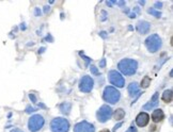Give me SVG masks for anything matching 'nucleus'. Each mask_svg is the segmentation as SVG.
<instances>
[{"mask_svg":"<svg viewBox=\"0 0 173 132\" xmlns=\"http://www.w3.org/2000/svg\"><path fill=\"white\" fill-rule=\"evenodd\" d=\"M118 68L125 76H133L137 72L138 63L136 60H133V59H123L119 62Z\"/></svg>","mask_w":173,"mask_h":132,"instance_id":"nucleus-1","label":"nucleus"},{"mask_svg":"<svg viewBox=\"0 0 173 132\" xmlns=\"http://www.w3.org/2000/svg\"><path fill=\"white\" fill-rule=\"evenodd\" d=\"M121 93L113 86H106L103 93V99L110 104H114L120 100Z\"/></svg>","mask_w":173,"mask_h":132,"instance_id":"nucleus-2","label":"nucleus"},{"mask_svg":"<svg viewBox=\"0 0 173 132\" xmlns=\"http://www.w3.org/2000/svg\"><path fill=\"white\" fill-rule=\"evenodd\" d=\"M50 129L53 132H67L70 130V123L66 118L57 117L51 120Z\"/></svg>","mask_w":173,"mask_h":132,"instance_id":"nucleus-3","label":"nucleus"},{"mask_svg":"<svg viewBox=\"0 0 173 132\" xmlns=\"http://www.w3.org/2000/svg\"><path fill=\"white\" fill-rule=\"evenodd\" d=\"M144 44L147 50L150 52H152V53H154V52L158 51L160 49V47H161V39H160L158 34H152L145 39Z\"/></svg>","mask_w":173,"mask_h":132,"instance_id":"nucleus-4","label":"nucleus"},{"mask_svg":"<svg viewBox=\"0 0 173 132\" xmlns=\"http://www.w3.org/2000/svg\"><path fill=\"white\" fill-rule=\"evenodd\" d=\"M45 120L43 118V116L40 114L33 115L29 118L28 121V128L31 132H37L39 130L42 129V127L44 126Z\"/></svg>","mask_w":173,"mask_h":132,"instance_id":"nucleus-5","label":"nucleus"},{"mask_svg":"<svg viewBox=\"0 0 173 132\" xmlns=\"http://www.w3.org/2000/svg\"><path fill=\"white\" fill-rule=\"evenodd\" d=\"M96 116L99 123H106V121L111 118L112 109L109 106H107V104H104V106H102L99 109V111L96 113Z\"/></svg>","mask_w":173,"mask_h":132,"instance_id":"nucleus-6","label":"nucleus"},{"mask_svg":"<svg viewBox=\"0 0 173 132\" xmlns=\"http://www.w3.org/2000/svg\"><path fill=\"white\" fill-rule=\"evenodd\" d=\"M94 86V81L90 76H83L79 82V90L82 93H90Z\"/></svg>","mask_w":173,"mask_h":132,"instance_id":"nucleus-7","label":"nucleus"},{"mask_svg":"<svg viewBox=\"0 0 173 132\" xmlns=\"http://www.w3.org/2000/svg\"><path fill=\"white\" fill-rule=\"evenodd\" d=\"M109 81L111 84H113L116 87H123L125 84V80L123 78V76L116 70H110L109 72Z\"/></svg>","mask_w":173,"mask_h":132,"instance_id":"nucleus-8","label":"nucleus"},{"mask_svg":"<svg viewBox=\"0 0 173 132\" xmlns=\"http://www.w3.org/2000/svg\"><path fill=\"white\" fill-rule=\"evenodd\" d=\"M74 132H95V127L88 121H80L74 126Z\"/></svg>","mask_w":173,"mask_h":132,"instance_id":"nucleus-9","label":"nucleus"},{"mask_svg":"<svg viewBox=\"0 0 173 132\" xmlns=\"http://www.w3.org/2000/svg\"><path fill=\"white\" fill-rule=\"evenodd\" d=\"M150 121V115L145 112H141L137 115L136 124L138 127H145Z\"/></svg>","mask_w":173,"mask_h":132,"instance_id":"nucleus-10","label":"nucleus"},{"mask_svg":"<svg viewBox=\"0 0 173 132\" xmlns=\"http://www.w3.org/2000/svg\"><path fill=\"white\" fill-rule=\"evenodd\" d=\"M150 28H151V24L149 22H145V20H140V22H137L136 29L140 34H145V33H149Z\"/></svg>","mask_w":173,"mask_h":132,"instance_id":"nucleus-11","label":"nucleus"},{"mask_svg":"<svg viewBox=\"0 0 173 132\" xmlns=\"http://www.w3.org/2000/svg\"><path fill=\"white\" fill-rule=\"evenodd\" d=\"M157 104H158V93H155L153 95V97H152V99L147 104H144L142 109L143 110H151V109L155 108Z\"/></svg>","mask_w":173,"mask_h":132,"instance_id":"nucleus-12","label":"nucleus"},{"mask_svg":"<svg viewBox=\"0 0 173 132\" xmlns=\"http://www.w3.org/2000/svg\"><path fill=\"white\" fill-rule=\"evenodd\" d=\"M164 118V112H162V110L156 109V110L153 111V113H152V120H153L154 123H159V121H161Z\"/></svg>","mask_w":173,"mask_h":132,"instance_id":"nucleus-13","label":"nucleus"},{"mask_svg":"<svg viewBox=\"0 0 173 132\" xmlns=\"http://www.w3.org/2000/svg\"><path fill=\"white\" fill-rule=\"evenodd\" d=\"M128 93L130 97H136L139 94V85L137 82H132L128 85Z\"/></svg>","mask_w":173,"mask_h":132,"instance_id":"nucleus-14","label":"nucleus"},{"mask_svg":"<svg viewBox=\"0 0 173 132\" xmlns=\"http://www.w3.org/2000/svg\"><path fill=\"white\" fill-rule=\"evenodd\" d=\"M161 99L164 100V102H167V103H169V102L172 101V99H173L172 91H171V90H166V91L162 93Z\"/></svg>","mask_w":173,"mask_h":132,"instance_id":"nucleus-15","label":"nucleus"},{"mask_svg":"<svg viewBox=\"0 0 173 132\" xmlns=\"http://www.w3.org/2000/svg\"><path fill=\"white\" fill-rule=\"evenodd\" d=\"M71 109H72V104H71L70 102H63V103H61V106H60V110H61V112L65 115L70 114Z\"/></svg>","mask_w":173,"mask_h":132,"instance_id":"nucleus-16","label":"nucleus"},{"mask_svg":"<svg viewBox=\"0 0 173 132\" xmlns=\"http://www.w3.org/2000/svg\"><path fill=\"white\" fill-rule=\"evenodd\" d=\"M125 116V111L123 109H116L114 111V114H113V117L116 120H122Z\"/></svg>","mask_w":173,"mask_h":132,"instance_id":"nucleus-17","label":"nucleus"},{"mask_svg":"<svg viewBox=\"0 0 173 132\" xmlns=\"http://www.w3.org/2000/svg\"><path fill=\"white\" fill-rule=\"evenodd\" d=\"M151 84V79H150L149 76H145L144 78L142 79V81H141V87H143V89H147V87H149V85Z\"/></svg>","mask_w":173,"mask_h":132,"instance_id":"nucleus-18","label":"nucleus"},{"mask_svg":"<svg viewBox=\"0 0 173 132\" xmlns=\"http://www.w3.org/2000/svg\"><path fill=\"white\" fill-rule=\"evenodd\" d=\"M149 13L151 14V15H153V16H155V17H157V18H159L160 16H161V13H160L159 11H156L154 8H151V9H149Z\"/></svg>","mask_w":173,"mask_h":132,"instance_id":"nucleus-19","label":"nucleus"},{"mask_svg":"<svg viewBox=\"0 0 173 132\" xmlns=\"http://www.w3.org/2000/svg\"><path fill=\"white\" fill-rule=\"evenodd\" d=\"M91 73H92L94 76H99V72L97 70V68L95 67V66H93V65H91Z\"/></svg>","mask_w":173,"mask_h":132,"instance_id":"nucleus-20","label":"nucleus"},{"mask_svg":"<svg viewBox=\"0 0 173 132\" xmlns=\"http://www.w3.org/2000/svg\"><path fill=\"white\" fill-rule=\"evenodd\" d=\"M79 54H80V56H82V58L85 59V62H87V65H88V64H89V62H90V61H91V59H90V58H88V56H85V54H83V52H79Z\"/></svg>","mask_w":173,"mask_h":132,"instance_id":"nucleus-21","label":"nucleus"},{"mask_svg":"<svg viewBox=\"0 0 173 132\" xmlns=\"http://www.w3.org/2000/svg\"><path fill=\"white\" fill-rule=\"evenodd\" d=\"M138 130H137V128L135 127V126H130L129 127V129L127 130V131H125V132H137Z\"/></svg>","mask_w":173,"mask_h":132,"instance_id":"nucleus-22","label":"nucleus"},{"mask_svg":"<svg viewBox=\"0 0 173 132\" xmlns=\"http://www.w3.org/2000/svg\"><path fill=\"white\" fill-rule=\"evenodd\" d=\"M106 66V59H102V61L99 62V67H105Z\"/></svg>","mask_w":173,"mask_h":132,"instance_id":"nucleus-23","label":"nucleus"},{"mask_svg":"<svg viewBox=\"0 0 173 132\" xmlns=\"http://www.w3.org/2000/svg\"><path fill=\"white\" fill-rule=\"evenodd\" d=\"M29 97H30V99H32L33 102H36V98H35V96L33 95V94H30V95H29Z\"/></svg>","mask_w":173,"mask_h":132,"instance_id":"nucleus-24","label":"nucleus"},{"mask_svg":"<svg viewBox=\"0 0 173 132\" xmlns=\"http://www.w3.org/2000/svg\"><path fill=\"white\" fill-rule=\"evenodd\" d=\"M122 124H123V123H119L118 125H116V127L113 128V132H114V131H116V129H119V128H120L121 126H122Z\"/></svg>","mask_w":173,"mask_h":132,"instance_id":"nucleus-25","label":"nucleus"},{"mask_svg":"<svg viewBox=\"0 0 173 132\" xmlns=\"http://www.w3.org/2000/svg\"><path fill=\"white\" fill-rule=\"evenodd\" d=\"M162 5L161 2H156L155 3V9H160V7Z\"/></svg>","mask_w":173,"mask_h":132,"instance_id":"nucleus-26","label":"nucleus"},{"mask_svg":"<svg viewBox=\"0 0 173 132\" xmlns=\"http://www.w3.org/2000/svg\"><path fill=\"white\" fill-rule=\"evenodd\" d=\"M33 111H35V109L34 108H30V107H28V108H27V112H33Z\"/></svg>","mask_w":173,"mask_h":132,"instance_id":"nucleus-27","label":"nucleus"},{"mask_svg":"<svg viewBox=\"0 0 173 132\" xmlns=\"http://www.w3.org/2000/svg\"><path fill=\"white\" fill-rule=\"evenodd\" d=\"M41 15V11L39 9H35V16H40Z\"/></svg>","mask_w":173,"mask_h":132,"instance_id":"nucleus-28","label":"nucleus"},{"mask_svg":"<svg viewBox=\"0 0 173 132\" xmlns=\"http://www.w3.org/2000/svg\"><path fill=\"white\" fill-rule=\"evenodd\" d=\"M105 33H106V32H104V31H103V32L99 33V35H101L102 37H104V39H106V37H107V35H106Z\"/></svg>","mask_w":173,"mask_h":132,"instance_id":"nucleus-29","label":"nucleus"},{"mask_svg":"<svg viewBox=\"0 0 173 132\" xmlns=\"http://www.w3.org/2000/svg\"><path fill=\"white\" fill-rule=\"evenodd\" d=\"M116 2V1H107V5H114Z\"/></svg>","mask_w":173,"mask_h":132,"instance_id":"nucleus-30","label":"nucleus"},{"mask_svg":"<svg viewBox=\"0 0 173 132\" xmlns=\"http://www.w3.org/2000/svg\"><path fill=\"white\" fill-rule=\"evenodd\" d=\"M11 132H24L22 130H20V129H14V130H12Z\"/></svg>","mask_w":173,"mask_h":132,"instance_id":"nucleus-31","label":"nucleus"},{"mask_svg":"<svg viewBox=\"0 0 173 132\" xmlns=\"http://www.w3.org/2000/svg\"><path fill=\"white\" fill-rule=\"evenodd\" d=\"M99 132H110V131L108 129H103V130H101Z\"/></svg>","mask_w":173,"mask_h":132,"instance_id":"nucleus-32","label":"nucleus"},{"mask_svg":"<svg viewBox=\"0 0 173 132\" xmlns=\"http://www.w3.org/2000/svg\"><path fill=\"white\" fill-rule=\"evenodd\" d=\"M48 11H49V7H45V13H47Z\"/></svg>","mask_w":173,"mask_h":132,"instance_id":"nucleus-33","label":"nucleus"}]
</instances>
